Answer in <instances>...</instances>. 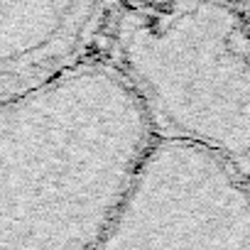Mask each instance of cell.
<instances>
[{
	"instance_id": "cell-3",
	"label": "cell",
	"mask_w": 250,
	"mask_h": 250,
	"mask_svg": "<svg viewBox=\"0 0 250 250\" xmlns=\"http://www.w3.org/2000/svg\"><path fill=\"white\" fill-rule=\"evenodd\" d=\"M250 245V201L216 150L169 135L147 145L98 248Z\"/></svg>"
},
{
	"instance_id": "cell-2",
	"label": "cell",
	"mask_w": 250,
	"mask_h": 250,
	"mask_svg": "<svg viewBox=\"0 0 250 250\" xmlns=\"http://www.w3.org/2000/svg\"><path fill=\"white\" fill-rule=\"evenodd\" d=\"M233 27L218 0H152L123 15L115 49L155 135L201 143L250 172V66Z\"/></svg>"
},
{
	"instance_id": "cell-4",
	"label": "cell",
	"mask_w": 250,
	"mask_h": 250,
	"mask_svg": "<svg viewBox=\"0 0 250 250\" xmlns=\"http://www.w3.org/2000/svg\"><path fill=\"white\" fill-rule=\"evenodd\" d=\"M105 0H0V101L79 62Z\"/></svg>"
},
{
	"instance_id": "cell-1",
	"label": "cell",
	"mask_w": 250,
	"mask_h": 250,
	"mask_svg": "<svg viewBox=\"0 0 250 250\" xmlns=\"http://www.w3.org/2000/svg\"><path fill=\"white\" fill-rule=\"evenodd\" d=\"M152 138L118 64L76 62L0 101V248L101 245Z\"/></svg>"
}]
</instances>
